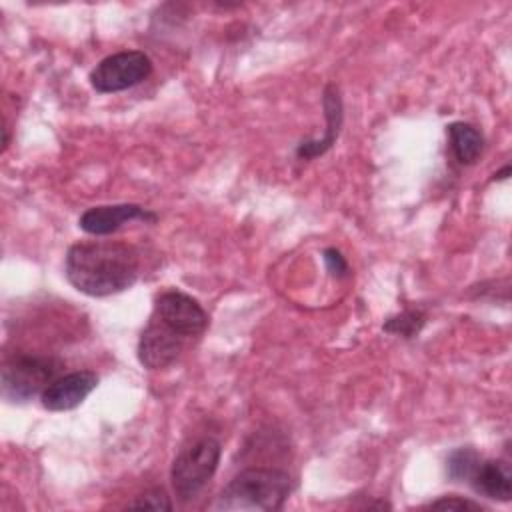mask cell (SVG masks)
<instances>
[{"mask_svg": "<svg viewBox=\"0 0 512 512\" xmlns=\"http://www.w3.org/2000/svg\"><path fill=\"white\" fill-rule=\"evenodd\" d=\"M140 272L138 252L116 240L76 242L64 258L66 280L82 294L102 298L128 290Z\"/></svg>", "mask_w": 512, "mask_h": 512, "instance_id": "obj_1", "label": "cell"}, {"mask_svg": "<svg viewBox=\"0 0 512 512\" xmlns=\"http://www.w3.org/2000/svg\"><path fill=\"white\" fill-rule=\"evenodd\" d=\"M292 490V478L278 468L240 470L216 496L214 510H262L274 512L284 506Z\"/></svg>", "mask_w": 512, "mask_h": 512, "instance_id": "obj_2", "label": "cell"}, {"mask_svg": "<svg viewBox=\"0 0 512 512\" xmlns=\"http://www.w3.org/2000/svg\"><path fill=\"white\" fill-rule=\"evenodd\" d=\"M220 454L222 446L212 436L198 438L180 448L170 470L172 488L180 502H190L204 490L220 464Z\"/></svg>", "mask_w": 512, "mask_h": 512, "instance_id": "obj_3", "label": "cell"}, {"mask_svg": "<svg viewBox=\"0 0 512 512\" xmlns=\"http://www.w3.org/2000/svg\"><path fill=\"white\" fill-rule=\"evenodd\" d=\"M62 362L52 356L22 354L2 368V398L22 404L42 394L58 378Z\"/></svg>", "mask_w": 512, "mask_h": 512, "instance_id": "obj_4", "label": "cell"}, {"mask_svg": "<svg viewBox=\"0 0 512 512\" xmlns=\"http://www.w3.org/2000/svg\"><path fill=\"white\" fill-rule=\"evenodd\" d=\"M152 74V60L142 50H122L102 58L90 72V86L100 94H114L144 82Z\"/></svg>", "mask_w": 512, "mask_h": 512, "instance_id": "obj_5", "label": "cell"}, {"mask_svg": "<svg viewBox=\"0 0 512 512\" xmlns=\"http://www.w3.org/2000/svg\"><path fill=\"white\" fill-rule=\"evenodd\" d=\"M152 316L168 324L186 340L198 338L208 326V314L192 296L180 290L160 292L154 300Z\"/></svg>", "mask_w": 512, "mask_h": 512, "instance_id": "obj_6", "label": "cell"}, {"mask_svg": "<svg viewBox=\"0 0 512 512\" xmlns=\"http://www.w3.org/2000/svg\"><path fill=\"white\" fill-rule=\"evenodd\" d=\"M186 344L188 340L184 336H180L176 330H172L156 316H150L148 324L144 326L138 338L136 354L144 368L162 370L180 358Z\"/></svg>", "mask_w": 512, "mask_h": 512, "instance_id": "obj_7", "label": "cell"}, {"mask_svg": "<svg viewBox=\"0 0 512 512\" xmlns=\"http://www.w3.org/2000/svg\"><path fill=\"white\" fill-rule=\"evenodd\" d=\"M134 220H144V222H154L156 214L140 204H108V206H94L88 208L86 212H82V216L78 218V226L80 230H84L86 234L92 236H106L116 232L118 228H122L128 222Z\"/></svg>", "mask_w": 512, "mask_h": 512, "instance_id": "obj_8", "label": "cell"}, {"mask_svg": "<svg viewBox=\"0 0 512 512\" xmlns=\"http://www.w3.org/2000/svg\"><path fill=\"white\" fill-rule=\"evenodd\" d=\"M98 386V376L92 370H76L58 376L40 394L42 406L50 412H64L80 406L88 394Z\"/></svg>", "mask_w": 512, "mask_h": 512, "instance_id": "obj_9", "label": "cell"}, {"mask_svg": "<svg viewBox=\"0 0 512 512\" xmlns=\"http://www.w3.org/2000/svg\"><path fill=\"white\" fill-rule=\"evenodd\" d=\"M322 106L326 116V130L322 138L300 142L296 148V156L300 160H312L316 156H322L338 138L340 126H342V98L336 84H328L322 94Z\"/></svg>", "mask_w": 512, "mask_h": 512, "instance_id": "obj_10", "label": "cell"}, {"mask_svg": "<svg viewBox=\"0 0 512 512\" xmlns=\"http://www.w3.org/2000/svg\"><path fill=\"white\" fill-rule=\"evenodd\" d=\"M472 488L492 500L508 502L512 498V472L506 460H480L468 480Z\"/></svg>", "mask_w": 512, "mask_h": 512, "instance_id": "obj_11", "label": "cell"}, {"mask_svg": "<svg viewBox=\"0 0 512 512\" xmlns=\"http://www.w3.org/2000/svg\"><path fill=\"white\" fill-rule=\"evenodd\" d=\"M446 128L454 158L460 164H474L484 148V138L480 130L468 122H452Z\"/></svg>", "mask_w": 512, "mask_h": 512, "instance_id": "obj_12", "label": "cell"}, {"mask_svg": "<svg viewBox=\"0 0 512 512\" xmlns=\"http://www.w3.org/2000/svg\"><path fill=\"white\" fill-rule=\"evenodd\" d=\"M480 460L482 456L474 448H456L446 460V472L456 482H468Z\"/></svg>", "mask_w": 512, "mask_h": 512, "instance_id": "obj_13", "label": "cell"}, {"mask_svg": "<svg viewBox=\"0 0 512 512\" xmlns=\"http://www.w3.org/2000/svg\"><path fill=\"white\" fill-rule=\"evenodd\" d=\"M426 322V314L422 310H404L396 316H390L384 322V332L402 336V338H412L416 336Z\"/></svg>", "mask_w": 512, "mask_h": 512, "instance_id": "obj_14", "label": "cell"}, {"mask_svg": "<svg viewBox=\"0 0 512 512\" xmlns=\"http://www.w3.org/2000/svg\"><path fill=\"white\" fill-rule=\"evenodd\" d=\"M130 508H150V510H172L170 498L162 490H150L138 496L134 502L128 504Z\"/></svg>", "mask_w": 512, "mask_h": 512, "instance_id": "obj_15", "label": "cell"}, {"mask_svg": "<svg viewBox=\"0 0 512 512\" xmlns=\"http://www.w3.org/2000/svg\"><path fill=\"white\" fill-rule=\"evenodd\" d=\"M426 508H432V510H482V506L478 502L460 498V496H442V498L426 504Z\"/></svg>", "mask_w": 512, "mask_h": 512, "instance_id": "obj_16", "label": "cell"}, {"mask_svg": "<svg viewBox=\"0 0 512 512\" xmlns=\"http://www.w3.org/2000/svg\"><path fill=\"white\" fill-rule=\"evenodd\" d=\"M322 256H324V264H326V268H328V272H330L332 276L342 278V276L348 274V262H346V258L342 256L340 250H336V248H326Z\"/></svg>", "mask_w": 512, "mask_h": 512, "instance_id": "obj_17", "label": "cell"}, {"mask_svg": "<svg viewBox=\"0 0 512 512\" xmlns=\"http://www.w3.org/2000/svg\"><path fill=\"white\" fill-rule=\"evenodd\" d=\"M508 174H510V166H504L500 172L494 174V178H496V180H504V178H508Z\"/></svg>", "mask_w": 512, "mask_h": 512, "instance_id": "obj_18", "label": "cell"}]
</instances>
